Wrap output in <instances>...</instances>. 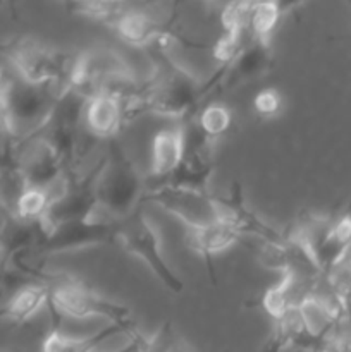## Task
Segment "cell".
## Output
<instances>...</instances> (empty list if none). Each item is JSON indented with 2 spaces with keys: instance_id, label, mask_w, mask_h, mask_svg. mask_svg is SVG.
Here are the masks:
<instances>
[{
  "instance_id": "6da1fadb",
  "label": "cell",
  "mask_w": 351,
  "mask_h": 352,
  "mask_svg": "<svg viewBox=\"0 0 351 352\" xmlns=\"http://www.w3.org/2000/svg\"><path fill=\"white\" fill-rule=\"evenodd\" d=\"M150 52L153 71L141 82L143 112L184 120L195 117L203 103V82L169 52Z\"/></svg>"
},
{
  "instance_id": "7a4b0ae2",
  "label": "cell",
  "mask_w": 351,
  "mask_h": 352,
  "mask_svg": "<svg viewBox=\"0 0 351 352\" xmlns=\"http://www.w3.org/2000/svg\"><path fill=\"white\" fill-rule=\"evenodd\" d=\"M145 192L143 177L119 138L109 141L95 184V217L112 223L123 222L143 206Z\"/></svg>"
},
{
  "instance_id": "3957f363",
  "label": "cell",
  "mask_w": 351,
  "mask_h": 352,
  "mask_svg": "<svg viewBox=\"0 0 351 352\" xmlns=\"http://www.w3.org/2000/svg\"><path fill=\"white\" fill-rule=\"evenodd\" d=\"M48 308L54 315V329H61L62 318L109 320L110 325L136 330L133 315L127 306L103 298L92 287L71 277L52 280Z\"/></svg>"
},
{
  "instance_id": "277c9868",
  "label": "cell",
  "mask_w": 351,
  "mask_h": 352,
  "mask_svg": "<svg viewBox=\"0 0 351 352\" xmlns=\"http://www.w3.org/2000/svg\"><path fill=\"white\" fill-rule=\"evenodd\" d=\"M61 93L62 86L58 85H30L19 78L6 82L3 95L9 105L17 144L40 134L50 120Z\"/></svg>"
},
{
  "instance_id": "5b68a950",
  "label": "cell",
  "mask_w": 351,
  "mask_h": 352,
  "mask_svg": "<svg viewBox=\"0 0 351 352\" xmlns=\"http://www.w3.org/2000/svg\"><path fill=\"white\" fill-rule=\"evenodd\" d=\"M117 243L124 251L143 260V263L172 294H181L184 284L165 260L157 230L151 226L150 219L145 215L143 206L117 223Z\"/></svg>"
},
{
  "instance_id": "8992f818",
  "label": "cell",
  "mask_w": 351,
  "mask_h": 352,
  "mask_svg": "<svg viewBox=\"0 0 351 352\" xmlns=\"http://www.w3.org/2000/svg\"><path fill=\"white\" fill-rule=\"evenodd\" d=\"M184 136V155L176 168L174 174L169 175L160 184L174 186V188L193 189V191L210 192L209 186L215 172L213 160V141L203 134L198 127L196 116L189 117L181 126Z\"/></svg>"
},
{
  "instance_id": "52a82bcc",
  "label": "cell",
  "mask_w": 351,
  "mask_h": 352,
  "mask_svg": "<svg viewBox=\"0 0 351 352\" xmlns=\"http://www.w3.org/2000/svg\"><path fill=\"white\" fill-rule=\"evenodd\" d=\"M41 229L43 234L34 250V254L38 256L117 243V223L107 222L98 217L57 223L54 227L41 226Z\"/></svg>"
},
{
  "instance_id": "ba28073f",
  "label": "cell",
  "mask_w": 351,
  "mask_h": 352,
  "mask_svg": "<svg viewBox=\"0 0 351 352\" xmlns=\"http://www.w3.org/2000/svg\"><path fill=\"white\" fill-rule=\"evenodd\" d=\"M145 203L160 206L162 210L181 220L188 229H200L220 220L219 199L212 192L158 184L157 188L147 189L143 205Z\"/></svg>"
},
{
  "instance_id": "9c48e42d",
  "label": "cell",
  "mask_w": 351,
  "mask_h": 352,
  "mask_svg": "<svg viewBox=\"0 0 351 352\" xmlns=\"http://www.w3.org/2000/svg\"><path fill=\"white\" fill-rule=\"evenodd\" d=\"M10 62L17 78L30 85L64 86L74 57L40 41L24 40L14 45L9 52Z\"/></svg>"
},
{
  "instance_id": "30bf717a",
  "label": "cell",
  "mask_w": 351,
  "mask_h": 352,
  "mask_svg": "<svg viewBox=\"0 0 351 352\" xmlns=\"http://www.w3.org/2000/svg\"><path fill=\"white\" fill-rule=\"evenodd\" d=\"M103 157L95 167L86 174L72 172L62 181L58 192H55L45 219L43 227H54L57 223L72 222V220L92 219L96 213L95 184L102 168Z\"/></svg>"
},
{
  "instance_id": "8fae6325",
  "label": "cell",
  "mask_w": 351,
  "mask_h": 352,
  "mask_svg": "<svg viewBox=\"0 0 351 352\" xmlns=\"http://www.w3.org/2000/svg\"><path fill=\"white\" fill-rule=\"evenodd\" d=\"M274 67V50L272 41L250 38L243 50L231 64L220 67L212 78L203 82V103L212 95L233 91L246 82L262 78Z\"/></svg>"
},
{
  "instance_id": "7c38bea8",
  "label": "cell",
  "mask_w": 351,
  "mask_h": 352,
  "mask_svg": "<svg viewBox=\"0 0 351 352\" xmlns=\"http://www.w3.org/2000/svg\"><path fill=\"white\" fill-rule=\"evenodd\" d=\"M14 158V172L21 181V188H38L54 191L57 184H62L69 175L57 151L41 136H34L24 143Z\"/></svg>"
},
{
  "instance_id": "4fadbf2b",
  "label": "cell",
  "mask_w": 351,
  "mask_h": 352,
  "mask_svg": "<svg viewBox=\"0 0 351 352\" xmlns=\"http://www.w3.org/2000/svg\"><path fill=\"white\" fill-rule=\"evenodd\" d=\"M220 205V220L233 227L241 237L255 236L264 243H282L286 241V232L275 229L272 223L265 222L253 210L248 208L244 201L243 188L240 182H233L227 196H217Z\"/></svg>"
},
{
  "instance_id": "5bb4252c",
  "label": "cell",
  "mask_w": 351,
  "mask_h": 352,
  "mask_svg": "<svg viewBox=\"0 0 351 352\" xmlns=\"http://www.w3.org/2000/svg\"><path fill=\"white\" fill-rule=\"evenodd\" d=\"M83 126L86 133L96 140H105L107 143L117 140L126 126L120 100L110 93H98L92 96L85 107Z\"/></svg>"
},
{
  "instance_id": "9a60e30c",
  "label": "cell",
  "mask_w": 351,
  "mask_h": 352,
  "mask_svg": "<svg viewBox=\"0 0 351 352\" xmlns=\"http://www.w3.org/2000/svg\"><path fill=\"white\" fill-rule=\"evenodd\" d=\"M117 36L136 48H151L162 36L172 33L169 23H162L141 7L131 6L112 28Z\"/></svg>"
},
{
  "instance_id": "2e32d148",
  "label": "cell",
  "mask_w": 351,
  "mask_h": 352,
  "mask_svg": "<svg viewBox=\"0 0 351 352\" xmlns=\"http://www.w3.org/2000/svg\"><path fill=\"white\" fill-rule=\"evenodd\" d=\"M240 241V234L222 220L212 223V226L200 227V229H188V234H186L188 248L205 261L212 277L215 275V272H213V258L233 248Z\"/></svg>"
},
{
  "instance_id": "e0dca14e",
  "label": "cell",
  "mask_w": 351,
  "mask_h": 352,
  "mask_svg": "<svg viewBox=\"0 0 351 352\" xmlns=\"http://www.w3.org/2000/svg\"><path fill=\"white\" fill-rule=\"evenodd\" d=\"M182 155L184 136L181 126L158 131L151 141V177L164 182L179 167Z\"/></svg>"
},
{
  "instance_id": "ac0fdd59",
  "label": "cell",
  "mask_w": 351,
  "mask_h": 352,
  "mask_svg": "<svg viewBox=\"0 0 351 352\" xmlns=\"http://www.w3.org/2000/svg\"><path fill=\"white\" fill-rule=\"evenodd\" d=\"M48 298H50V284L28 282L3 302L2 316L17 325L30 322L33 316H36V313H40L41 308L48 306Z\"/></svg>"
},
{
  "instance_id": "d6986e66",
  "label": "cell",
  "mask_w": 351,
  "mask_h": 352,
  "mask_svg": "<svg viewBox=\"0 0 351 352\" xmlns=\"http://www.w3.org/2000/svg\"><path fill=\"white\" fill-rule=\"evenodd\" d=\"M54 191L38 188H23L14 199L12 217L21 222H41L54 199Z\"/></svg>"
},
{
  "instance_id": "ffe728a7",
  "label": "cell",
  "mask_w": 351,
  "mask_h": 352,
  "mask_svg": "<svg viewBox=\"0 0 351 352\" xmlns=\"http://www.w3.org/2000/svg\"><path fill=\"white\" fill-rule=\"evenodd\" d=\"M284 9L288 6H282L277 2H253L250 12V21H248V34L255 40L272 41V33L277 28Z\"/></svg>"
},
{
  "instance_id": "44dd1931",
  "label": "cell",
  "mask_w": 351,
  "mask_h": 352,
  "mask_svg": "<svg viewBox=\"0 0 351 352\" xmlns=\"http://www.w3.org/2000/svg\"><path fill=\"white\" fill-rule=\"evenodd\" d=\"M330 298L343 309L344 323L351 327V258H344L326 275Z\"/></svg>"
},
{
  "instance_id": "7402d4cb",
  "label": "cell",
  "mask_w": 351,
  "mask_h": 352,
  "mask_svg": "<svg viewBox=\"0 0 351 352\" xmlns=\"http://www.w3.org/2000/svg\"><path fill=\"white\" fill-rule=\"evenodd\" d=\"M131 6L133 3L126 2H74L69 3L67 9L76 16L114 28Z\"/></svg>"
},
{
  "instance_id": "603a6c76",
  "label": "cell",
  "mask_w": 351,
  "mask_h": 352,
  "mask_svg": "<svg viewBox=\"0 0 351 352\" xmlns=\"http://www.w3.org/2000/svg\"><path fill=\"white\" fill-rule=\"evenodd\" d=\"M196 122H198V127L203 131V134L213 141L224 136L231 129L233 113L227 107L220 105V103H209L196 113Z\"/></svg>"
},
{
  "instance_id": "cb8c5ba5",
  "label": "cell",
  "mask_w": 351,
  "mask_h": 352,
  "mask_svg": "<svg viewBox=\"0 0 351 352\" xmlns=\"http://www.w3.org/2000/svg\"><path fill=\"white\" fill-rule=\"evenodd\" d=\"M253 2H231L226 3L220 12V24L224 31L248 33V21Z\"/></svg>"
},
{
  "instance_id": "d4e9b609",
  "label": "cell",
  "mask_w": 351,
  "mask_h": 352,
  "mask_svg": "<svg viewBox=\"0 0 351 352\" xmlns=\"http://www.w3.org/2000/svg\"><path fill=\"white\" fill-rule=\"evenodd\" d=\"M253 107L258 116L262 117H274L282 107V98L277 89L265 88L255 95Z\"/></svg>"
},
{
  "instance_id": "484cf974",
  "label": "cell",
  "mask_w": 351,
  "mask_h": 352,
  "mask_svg": "<svg viewBox=\"0 0 351 352\" xmlns=\"http://www.w3.org/2000/svg\"><path fill=\"white\" fill-rule=\"evenodd\" d=\"M10 222H12V213H9L6 205L0 203V254L3 253V243H6V234L9 230Z\"/></svg>"
},
{
  "instance_id": "4316f807",
  "label": "cell",
  "mask_w": 351,
  "mask_h": 352,
  "mask_svg": "<svg viewBox=\"0 0 351 352\" xmlns=\"http://www.w3.org/2000/svg\"><path fill=\"white\" fill-rule=\"evenodd\" d=\"M140 336H141L140 332H134L133 336H131V340L126 344V346L120 347V349L110 351V352H136L138 351V342H140Z\"/></svg>"
},
{
  "instance_id": "83f0119b",
  "label": "cell",
  "mask_w": 351,
  "mask_h": 352,
  "mask_svg": "<svg viewBox=\"0 0 351 352\" xmlns=\"http://www.w3.org/2000/svg\"><path fill=\"white\" fill-rule=\"evenodd\" d=\"M6 78H3V72L2 71H0V91H2V89H3V86H6Z\"/></svg>"
},
{
  "instance_id": "f1b7e54d",
  "label": "cell",
  "mask_w": 351,
  "mask_h": 352,
  "mask_svg": "<svg viewBox=\"0 0 351 352\" xmlns=\"http://www.w3.org/2000/svg\"><path fill=\"white\" fill-rule=\"evenodd\" d=\"M327 352H332V351H327Z\"/></svg>"
}]
</instances>
